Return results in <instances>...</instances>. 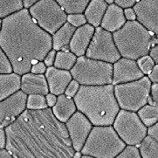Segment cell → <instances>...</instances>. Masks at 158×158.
<instances>
[{
	"label": "cell",
	"instance_id": "5bb4252c",
	"mask_svg": "<svg viewBox=\"0 0 158 158\" xmlns=\"http://www.w3.org/2000/svg\"><path fill=\"white\" fill-rule=\"evenodd\" d=\"M144 76L139 68L136 60L121 57L117 61L113 63L112 84L113 86L134 81Z\"/></svg>",
	"mask_w": 158,
	"mask_h": 158
},
{
	"label": "cell",
	"instance_id": "b9f144b4",
	"mask_svg": "<svg viewBox=\"0 0 158 158\" xmlns=\"http://www.w3.org/2000/svg\"><path fill=\"white\" fill-rule=\"evenodd\" d=\"M46 104H47V107H51L52 108V107L55 105V103H56L57 95L49 92L47 94H46Z\"/></svg>",
	"mask_w": 158,
	"mask_h": 158
},
{
	"label": "cell",
	"instance_id": "f1b7e54d",
	"mask_svg": "<svg viewBox=\"0 0 158 158\" xmlns=\"http://www.w3.org/2000/svg\"><path fill=\"white\" fill-rule=\"evenodd\" d=\"M136 60H137L136 63H137L139 68L141 69V71L143 72L144 75H148V73L151 72V70L153 69L154 66L156 65L155 62L153 61V60L148 55L141 57L140 59H138Z\"/></svg>",
	"mask_w": 158,
	"mask_h": 158
},
{
	"label": "cell",
	"instance_id": "f546056e",
	"mask_svg": "<svg viewBox=\"0 0 158 158\" xmlns=\"http://www.w3.org/2000/svg\"><path fill=\"white\" fill-rule=\"evenodd\" d=\"M117 158H140V151L136 145H126L123 150L118 154Z\"/></svg>",
	"mask_w": 158,
	"mask_h": 158
},
{
	"label": "cell",
	"instance_id": "ba28073f",
	"mask_svg": "<svg viewBox=\"0 0 158 158\" xmlns=\"http://www.w3.org/2000/svg\"><path fill=\"white\" fill-rule=\"evenodd\" d=\"M28 10L36 24L51 35L66 22L67 14L55 0H40Z\"/></svg>",
	"mask_w": 158,
	"mask_h": 158
},
{
	"label": "cell",
	"instance_id": "8d00e7d4",
	"mask_svg": "<svg viewBox=\"0 0 158 158\" xmlns=\"http://www.w3.org/2000/svg\"><path fill=\"white\" fill-rule=\"evenodd\" d=\"M137 2V0H114V3L115 5H119L120 7H122L123 9L124 8H129L133 7V5H135Z\"/></svg>",
	"mask_w": 158,
	"mask_h": 158
},
{
	"label": "cell",
	"instance_id": "f6af8a7d",
	"mask_svg": "<svg viewBox=\"0 0 158 158\" xmlns=\"http://www.w3.org/2000/svg\"><path fill=\"white\" fill-rule=\"evenodd\" d=\"M38 1H40V0H22L23 6H24V8H26V9H29L31 5H34Z\"/></svg>",
	"mask_w": 158,
	"mask_h": 158
},
{
	"label": "cell",
	"instance_id": "ac0fdd59",
	"mask_svg": "<svg viewBox=\"0 0 158 158\" xmlns=\"http://www.w3.org/2000/svg\"><path fill=\"white\" fill-rule=\"evenodd\" d=\"M126 21L123 8L114 3L107 5L100 26L102 29L113 33L119 30Z\"/></svg>",
	"mask_w": 158,
	"mask_h": 158
},
{
	"label": "cell",
	"instance_id": "7a4b0ae2",
	"mask_svg": "<svg viewBox=\"0 0 158 158\" xmlns=\"http://www.w3.org/2000/svg\"><path fill=\"white\" fill-rule=\"evenodd\" d=\"M0 47L7 55L13 73H29L43 61L52 48V35L38 26L26 8L2 19Z\"/></svg>",
	"mask_w": 158,
	"mask_h": 158
},
{
	"label": "cell",
	"instance_id": "836d02e7",
	"mask_svg": "<svg viewBox=\"0 0 158 158\" xmlns=\"http://www.w3.org/2000/svg\"><path fill=\"white\" fill-rule=\"evenodd\" d=\"M56 50L52 49V48L50 51L48 52V53L46 54L45 59L43 60L44 64L46 65V67H49V66H52L54 64V60H55V55H56Z\"/></svg>",
	"mask_w": 158,
	"mask_h": 158
},
{
	"label": "cell",
	"instance_id": "ee69618b",
	"mask_svg": "<svg viewBox=\"0 0 158 158\" xmlns=\"http://www.w3.org/2000/svg\"><path fill=\"white\" fill-rule=\"evenodd\" d=\"M12 155L5 148H0V158H11Z\"/></svg>",
	"mask_w": 158,
	"mask_h": 158
},
{
	"label": "cell",
	"instance_id": "cb8c5ba5",
	"mask_svg": "<svg viewBox=\"0 0 158 158\" xmlns=\"http://www.w3.org/2000/svg\"><path fill=\"white\" fill-rule=\"evenodd\" d=\"M139 151L141 157L143 158H157L158 143L157 140L149 135H146L143 141L139 143Z\"/></svg>",
	"mask_w": 158,
	"mask_h": 158
},
{
	"label": "cell",
	"instance_id": "44dd1931",
	"mask_svg": "<svg viewBox=\"0 0 158 158\" xmlns=\"http://www.w3.org/2000/svg\"><path fill=\"white\" fill-rule=\"evenodd\" d=\"M75 27L73 26L68 22H66L62 25L53 34H52V49L59 51V50H66L74 31Z\"/></svg>",
	"mask_w": 158,
	"mask_h": 158
},
{
	"label": "cell",
	"instance_id": "83f0119b",
	"mask_svg": "<svg viewBox=\"0 0 158 158\" xmlns=\"http://www.w3.org/2000/svg\"><path fill=\"white\" fill-rule=\"evenodd\" d=\"M47 104L46 95L42 94H29L26 99V108L31 110H40L46 108Z\"/></svg>",
	"mask_w": 158,
	"mask_h": 158
},
{
	"label": "cell",
	"instance_id": "1f68e13d",
	"mask_svg": "<svg viewBox=\"0 0 158 158\" xmlns=\"http://www.w3.org/2000/svg\"><path fill=\"white\" fill-rule=\"evenodd\" d=\"M12 72V66L8 57L0 47V73H10Z\"/></svg>",
	"mask_w": 158,
	"mask_h": 158
},
{
	"label": "cell",
	"instance_id": "d6a6232c",
	"mask_svg": "<svg viewBox=\"0 0 158 158\" xmlns=\"http://www.w3.org/2000/svg\"><path fill=\"white\" fill-rule=\"evenodd\" d=\"M80 86H81L80 83L77 81L73 79L71 81L69 82V84L67 85V87H66L64 94H66V96L73 98L74 95L77 94V92H78V90L80 88Z\"/></svg>",
	"mask_w": 158,
	"mask_h": 158
},
{
	"label": "cell",
	"instance_id": "d590c367",
	"mask_svg": "<svg viewBox=\"0 0 158 158\" xmlns=\"http://www.w3.org/2000/svg\"><path fill=\"white\" fill-rule=\"evenodd\" d=\"M149 97L152 101L154 106H158V84L152 83L150 87V94Z\"/></svg>",
	"mask_w": 158,
	"mask_h": 158
},
{
	"label": "cell",
	"instance_id": "4316f807",
	"mask_svg": "<svg viewBox=\"0 0 158 158\" xmlns=\"http://www.w3.org/2000/svg\"><path fill=\"white\" fill-rule=\"evenodd\" d=\"M22 0H0V19L23 9Z\"/></svg>",
	"mask_w": 158,
	"mask_h": 158
},
{
	"label": "cell",
	"instance_id": "3957f363",
	"mask_svg": "<svg viewBox=\"0 0 158 158\" xmlns=\"http://www.w3.org/2000/svg\"><path fill=\"white\" fill-rule=\"evenodd\" d=\"M73 99L78 111L82 113L93 126L112 125L120 110L112 84L81 85Z\"/></svg>",
	"mask_w": 158,
	"mask_h": 158
},
{
	"label": "cell",
	"instance_id": "603a6c76",
	"mask_svg": "<svg viewBox=\"0 0 158 158\" xmlns=\"http://www.w3.org/2000/svg\"><path fill=\"white\" fill-rule=\"evenodd\" d=\"M77 56L69 50H59L56 52L53 66L59 69L70 71L75 64Z\"/></svg>",
	"mask_w": 158,
	"mask_h": 158
},
{
	"label": "cell",
	"instance_id": "9c48e42d",
	"mask_svg": "<svg viewBox=\"0 0 158 158\" xmlns=\"http://www.w3.org/2000/svg\"><path fill=\"white\" fill-rule=\"evenodd\" d=\"M112 125L126 145L137 146L147 135V127L136 112L120 109Z\"/></svg>",
	"mask_w": 158,
	"mask_h": 158
},
{
	"label": "cell",
	"instance_id": "e0dca14e",
	"mask_svg": "<svg viewBox=\"0 0 158 158\" xmlns=\"http://www.w3.org/2000/svg\"><path fill=\"white\" fill-rule=\"evenodd\" d=\"M20 90L26 94H42L49 93L46 76L44 74L32 73L31 72L21 75Z\"/></svg>",
	"mask_w": 158,
	"mask_h": 158
},
{
	"label": "cell",
	"instance_id": "7bdbcfd3",
	"mask_svg": "<svg viewBox=\"0 0 158 158\" xmlns=\"http://www.w3.org/2000/svg\"><path fill=\"white\" fill-rule=\"evenodd\" d=\"M6 144V135L4 127H0V148H5Z\"/></svg>",
	"mask_w": 158,
	"mask_h": 158
},
{
	"label": "cell",
	"instance_id": "d4e9b609",
	"mask_svg": "<svg viewBox=\"0 0 158 158\" xmlns=\"http://www.w3.org/2000/svg\"><path fill=\"white\" fill-rule=\"evenodd\" d=\"M137 115L143 123L148 127L158 121V108L157 106H154L150 104H145L143 107L136 111Z\"/></svg>",
	"mask_w": 158,
	"mask_h": 158
},
{
	"label": "cell",
	"instance_id": "4fadbf2b",
	"mask_svg": "<svg viewBox=\"0 0 158 158\" xmlns=\"http://www.w3.org/2000/svg\"><path fill=\"white\" fill-rule=\"evenodd\" d=\"M132 8L136 20L154 35H157L158 0H137Z\"/></svg>",
	"mask_w": 158,
	"mask_h": 158
},
{
	"label": "cell",
	"instance_id": "277c9868",
	"mask_svg": "<svg viewBox=\"0 0 158 158\" xmlns=\"http://www.w3.org/2000/svg\"><path fill=\"white\" fill-rule=\"evenodd\" d=\"M112 35L121 57L135 60L148 55L151 46L157 43L150 31L137 20L126 21Z\"/></svg>",
	"mask_w": 158,
	"mask_h": 158
},
{
	"label": "cell",
	"instance_id": "8fae6325",
	"mask_svg": "<svg viewBox=\"0 0 158 158\" xmlns=\"http://www.w3.org/2000/svg\"><path fill=\"white\" fill-rule=\"evenodd\" d=\"M65 125L75 151H81L93 127V124L82 113L76 111L69 118Z\"/></svg>",
	"mask_w": 158,
	"mask_h": 158
},
{
	"label": "cell",
	"instance_id": "52a82bcc",
	"mask_svg": "<svg viewBox=\"0 0 158 158\" xmlns=\"http://www.w3.org/2000/svg\"><path fill=\"white\" fill-rule=\"evenodd\" d=\"M151 81L148 76L134 81L121 83L114 86V92L120 109L136 112L148 103Z\"/></svg>",
	"mask_w": 158,
	"mask_h": 158
},
{
	"label": "cell",
	"instance_id": "7c38bea8",
	"mask_svg": "<svg viewBox=\"0 0 158 158\" xmlns=\"http://www.w3.org/2000/svg\"><path fill=\"white\" fill-rule=\"evenodd\" d=\"M27 94L20 89L0 101V127H7L13 123L26 108Z\"/></svg>",
	"mask_w": 158,
	"mask_h": 158
},
{
	"label": "cell",
	"instance_id": "60d3db41",
	"mask_svg": "<svg viewBox=\"0 0 158 158\" xmlns=\"http://www.w3.org/2000/svg\"><path fill=\"white\" fill-rule=\"evenodd\" d=\"M148 55L153 60L155 64H158V46L156 44L151 46V48L149 49Z\"/></svg>",
	"mask_w": 158,
	"mask_h": 158
},
{
	"label": "cell",
	"instance_id": "6da1fadb",
	"mask_svg": "<svg viewBox=\"0 0 158 158\" xmlns=\"http://www.w3.org/2000/svg\"><path fill=\"white\" fill-rule=\"evenodd\" d=\"M5 148L15 158H71L75 150L65 123L59 121L51 107L26 108L5 127Z\"/></svg>",
	"mask_w": 158,
	"mask_h": 158
},
{
	"label": "cell",
	"instance_id": "7402d4cb",
	"mask_svg": "<svg viewBox=\"0 0 158 158\" xmlns=\"http://www.w3.org/2000/svg\"><path fill=\"white\" fill-rule=\"evenodd\" d=\"M20 78L15 73H0V101L20 89Z\"/></svg>",
	"mask_w": 158,
	"mask_h": 158
},
{
	"label": "cell",
	"instance_id": "7dc6e473",
	"mask_svg": "<svg viewBox=\"0 0 158 158\" xmlns=\"http://www.w3.org/2000/svg\"><path fill=\"white\" fill-rule=\"evenodd\" d=\"M106 3H107V5H111V4H114V0H104Z\"/></svg>",
	"mask_w": 158,
	"mask_h": 158
},
{
	"label": "cell",
	"instance_id": "c3c4849f",
	"mask_svg": "<svg viewBox=\"0 0 158 158\" xmlns=\"http://www.w3.org/2000/svg\"><path fill=\"white\" fill-rule=\"evenodd\" d=\"M1 27H2V19H0V31H1Z\"/></svg>",
	"mask_w": 158,
	"mask_h": 158
},
{
	"label": "cell",
	"instance_id": "484cf974",
	"mask_svg": "<svg viewBox=\"0 0 158 158\" xmlns=\"http://www.w3.org/2000/svg\"><path fill=\"white\" fill-rule=\"evenodd\" d=\"M66 14L83 13L90 0H55Z\"/></svg>",
	"mask_w": 158,
	"mask_h": 158
},
{
	"label": "cell",
	"instance_id": "d6986e66",
	"mask_svg": "<svg viewBox=\"0 0 158 158\" xmlns=\"http://www.w3.org/2000/svg\"><path fill=\"white\" fill-rule=\"evenodd\" d=\"M52 110L59 121L65 123L76 112L77 108L73 99L66 96L65 94H62L58 95L56 103L52 107Z\"/></svg>",
	"mask_w": 158,
	"mask_h": 158
},
{
	"label": "cell",
	"instance_id": "30bf717a",
	"mask_svg": "<svg viewBox=\"0 0 158 158\" xmlns=\"http://www.w3.org/2000/svg\"><path fill=\"white\" fill-rule=\"evenodd\" d=\"M85 55L90 59L111 64L117 61L121 58V54L114 44L112 33L102 29L101 26L95 27L94 33Z\"/></svg>",
	"mask_w": 158,
	"mask_h": 158
},
{
	"label": "cell",
	"instance_id": "ab89813d",
	"mask_svg": "<svg viewBox=\"0 0 158 158\" xmlns=\"http://www.w3.org/2000/svg\"><path fill=\"white\" fill-rule=\"evenodd\" d=\"M148 78L151 83H157L158 82V66L156 64L154 66L153 69L148 74Z\"/></svg>",
	"mask_w": 158,
	"mask_h": 158
},
{
	"label": "cell",
	"instance_id": "bcb514c9",
	"mask_svg": "<svg viewBox=\"0 0 158 158\" xmlns=\"http://www.w3.org/2000/svg\"><path fill=\"white\" fill-rule=\"evenodd\" d=\"M81 151H75L74 152V154H73V157H74V158H81Z\"/></svg>",
	"mask_w": 158,
	"mask_h": 158
},
{
	"label": "cell",
	"instance_id": "f35d334b",
	"mask_svg": "<svg viewBox=\"0 0 158 158\" xmlns=\"http://www.w3.org/2000/svg\"><path fill=\"white\" fill-rule=\"evenodd\" d=\"M147 135L158 141V124L157 123L147 127Z\"/></svg>",
	"mask_w": 158,
	"mask_h": 158
},
{
	"label": "cell",
	"instance_id": "5b68a950",
	"mask_svg": "<svg viewBox=\"0 0 158 158\" xmlns=\"http://www.w3.org/2000/svg\"><path fill=\"white\" fill-rule=\"evenodd\" d=\"M125 146L112 125L93 126L81 152L91 157L114 158Z\"/></svg>",
	"mask_w": 158,
	"mask_h": 158
},
{
	"label": "cell",
	"instance_id": "e575fe53",
	"mask_svg": "<svg viewBox=\"0 0 158 158\" xmlns=\"http://www.w3.org/2000/svg\"><path fill=\"white\" fill-rule=\"evenodd\" d=\"M46 66L43 61H39L33 64L31 67V73L37 74H44L46 73Z\"/></svg>",
	"mask_w": 158,
	"mask_h": 158
},
{
	"label": "cell",
	"instance_id": "2e32d148",
	"mask_svg": "<svg viewBox=\"0 0 158 158\" xmlns=\"http://www.w3.org/2000/svg\"><path fill=\"white\" fill-rule=\"evenodd\" d=\"M95 28L89 24L77 27L69 43V51L77 57L85 55Z\"/></svg>",
	"mask_w": 158,
	"mask_h": 158
},
{
	"label": "cell",
	"instance_id": "ffe728a7",
	"mask_svg": "<svg viewBox=\"0 0 158 158\" xmlns=\"http://www.w3.org/2000/svg\"><path fill=\"white\" fill-rule=\"evenodd\" d=\"M107 4L104 0H90L87 8L84 10L87 24L94 28L101 25L103 15L107 8Z\"/></svg>",
	"mask_w": 158,
	"mask_h": 158
},
{
	"label": "cell",
	"instance_id": "8992f818",
	"mask_svg": "<svg viewBox=\"0 0 158 158\" xmlns=\"http://www.w3.org/2000/svg\"><path fill=\"white\" fill-rule=\"evenodd\" d=\"M73 80L84 86H98L112 83L113 64L87 58L77 57L70 70Z\"/></svg>",
	"mask_w": 158,
	"mask_h": 158
},
{
	"label": "cell",
	"instance_id": "4dcf8cb0",
	"mask_svg": "<svg viewBox=\"0 0 158 158\" xmlns=\"http://www.w3.org/2000/svg\"><path fill=\"white\" fill-rule=\"evenodd\" d=\"M66 22L71 24L72 26L75 28L80 27L85 24H87L86 17L83 13H73V14H67L66 17Z\"/></svg>",
	"mask_w": 158,
	"mask_h": 158
},
{
	"label": "cell",
	"instance_id": "9a60e30c",
	"mask_svg": "<svg viewBox=\"0 0 158 158\" xmlns=\"http://www.w3.org/2000/svg\"><path fill=\"white\" fill-rule=\"evenodd\" d=\"M45 73L49 92L57 96L65 93L67 85L73 80L70 71L59 69L53 66L46 67Z\"/></svg>",
	"mask_w": 158,
	"mask_h": 158
},
{
	"label": "cell",
	"instance_id": "74e56055",
	"mask_svg": "<svg viewBox=\"0 0 158 158\" xmlns=\"http://www.w3.org/2000/svg\"><path fill=\"white\" fill-rule=\"evenodd\" d=\"M123 13H124V17H125L127 21L136 20V16H135V10H134L132 7L124 8L123 9Z\"/></svg>",
	"mask_w": 158,
	"mask_h": 158
}]
</instances>
